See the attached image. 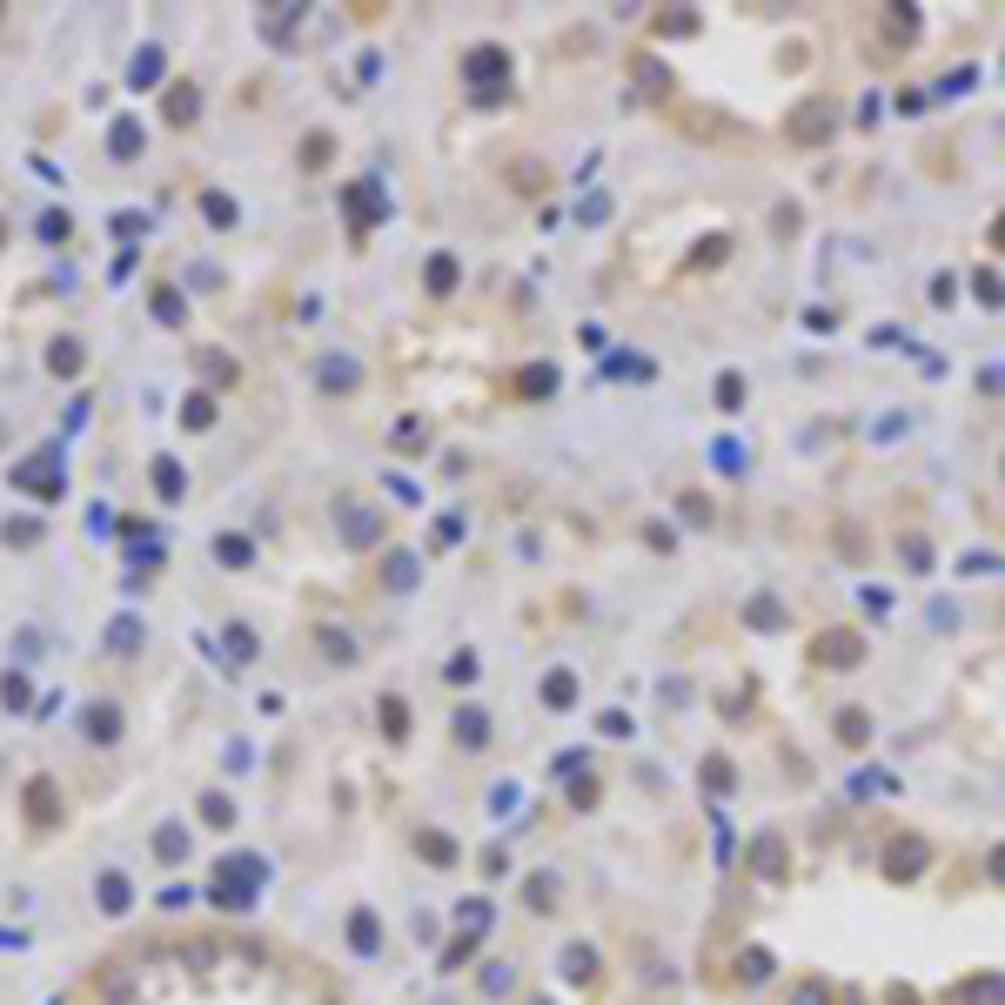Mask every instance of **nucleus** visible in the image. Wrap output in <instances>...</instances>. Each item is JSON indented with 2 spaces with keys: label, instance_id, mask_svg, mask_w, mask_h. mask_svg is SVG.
<instances>
[{
  "label": "nucleus",
  "instance_id": "15",
  "mask_svg": "<svg viewBox=\"0 0 1005 1005\" xmlns=\"http://www.w3.org/2000/svg\"><path fill=\"white\" fill-rule=\"evenodd\" d=\"M7 543H21V550H27V543H41V523H27V516H14V523H7Z\"/></svg>",
  "mask_w": 1005,
  "mask_h": 1005
},
{
  "label": "nucleus",
  "instance_id": "1",
  "mask_svg": "<svg viewBox=\"0 0 1005 1005\" xmlns=\"http://www.w3.org/2000/svg\"><path fill=\"white\" fill-rule=\"evenodd\" d=\"M959 1005H1005V972H979L959 985Z\"/></svg>",
  "mask_w": 1005,
  "mask_h": 1005
},
{
  "label": "nucleus",
  "instance_id": "2",
  "mask_svg": "<svg viewBox=\"0 0 1005 1005\" xmlns=\"http://www.w3.org/2000/svg\"><path fill=\"white\" fill-rule=\"evenodd\" d=\"M141 644H148V624H141V617H114V624H108V650H114V657H134Z\"/></svg>",
  "mask_w": 1005,
  "mask_h": 1005
},
{
  "label": "nucleus",
  "instance_id": "3",
  "mask_svg": "<svg viewBox=\"0 0 1005 1005\" xmlns=\"http://www.w3.org/2000/svg\"><path fill=\"white\" fill-rule=\"evenodd\" d=\"M315 376H322V389H335V396H342V389H356V382H362V369H356L349 356H322V362H315Z\"/></svg>",
  "mask_w": 1005,
  "mask_h": 1005
},
{
  "label": "nucleus",
  "instance_id": "9",
  "mask_svg": "<svg viewBox=\"0 0 1005 1005\" xmlns=\"http://www.w3.org/2000/svg\"><path fill=\"white\" fill-rule=\"evenodd\" d=\"M155 483H161V496H181V463L175 456H155Z\"/></svg>",
  "mask_w": 1005,
  "mask_h": 1005
},
{
  "label": "nucleus",
  "instance_id": "21",
  "mask_svg": "<svg viewBox=\"0 0 1005 1005\" xmlns=\"http://www.w3.org/2000/svg\"><path fill=\"white\" fill-rule=\"evenodd\" d=\"M396 449H423V423H402L396 429Z\"/></svg>",
  "mask_w": 1005,
  "mask_h": 1005
},
{
  "label": "nucleus",
  "instance_id": "10",
  "mask_svg": "<svg viewBox=\"0 0 1005 1005\" xmlns=\"http://www.w3.org/2000/svg\"><path fill=\"white\" fill-rule=\"evenodd\" d=\"M201 208L215 215V228H235V201H228V195H215V188H208V195H201Z\"/></svg>",
  "mask_w": 1005,
  "mask_h": 1005
},
{
  "label": "nucleus",
  "instance_id": "12",
  "mask_svg": "<svg viewBox=\"0 0 1005 1005\" xmlns=\"http://www.w3.org/2000/svg\"><path fill=\"white\" fill-rule=\"evenodd\" d=\"M201 369H208L215 382H235V362H228L222 349H201Z\"/></svg>",
  "mask_w": 1005,
  "mask_h": 1005
},
{
  "label": "nucleus",
  "instance_id": "5",
  "mask_svg": "<svg viewBox=\"0 0 1005 1005\" xmlns=\"http://www.w3.org/2000/svg\"><path fill=\"white\" fill-rule=\"evenodd\" d=\"M563 979L590 985V979H597V952H590V945H570V952H563Z\"/></svg>",
  "mask_w": 1005,
  "mask_h": 1005
},
{
  "label": "nucleus",
  "instance_id": "19",
  "mask_svg": "<svg viewBox=\"0 0 1005 1005\" xmlns=\"http://www.w3.org/2000/svg\"><path fill=\"white\" fill-rule=\"evenodd\" d=\"M88 731H101V737H114V731H121V717H114V711H88Z\"/></svg>",
  "mask_w": 1005,
  "mask_h": 1005
},
{
  "label": "nucleus",
  "instance_id": "14",
  "mask_svg": "<svg viewBox=\"0 0 1005 1005\" xmlns=\"http://www.w3.org/2000/svg\"><path fill=\"white\" fill-rule=\"evenodd\" d=\"M771 979V952H744V985H764Z\"/></svg>",
  "mask_w": 1005,
  "mask_h": 1005
},
{
  "label": "nucleus",
  "instance_id": "13",
  "mask_svg": "<svg viewBox=\"0 0 1005 1005\" xmlns=\"http://www.w3.org/2000/svg\"><path fill=\"white\" fill-rule=\"evenodd\" d=\"M168 121H195V88H175V94H168Z\"/></svg>",
  "mask_w": 1005,
  "mask_h": 1005
},
{
  "label": "nucleus",
  "instance_id": "6",
  "mask_svg": "<svg viewBox=\"0 0 1005 1005\" xmlns=\"http://www.w3.org/2000/svg\"><path fill=\"white\" fill-rule=\"evenodd\" d=\"M215 557H222L228 570H242V563H255V550H248V536L228 530V536H215Z\"/></svg>",
  "mask_w": 1005,
  "mask_h": 1005
},
{
  "label": "nucleus",
  "instance_id": "20",
  "mask_svg": "<svg viewBox=\"0 0 1005 1005\" xmlns=\"http://www.w3.org/2000/svg\"><path fill=\"white\" fill-rule=\"evenodd\" d=\"M41 235H47V242H61V235H67V215H61V208H54V215H41Z\"/></svg>",
  "mask_w": 1005,
  "mask_h": 1005
},
{
  "label": "nucleus",
  "instance_id": "8",
  "mask_svg": "<svg viewBox=\"0 0 1005 1005\" xmlns=\"http://www.w3.org/2000/svg\"><path fill=\"white\" fill-rule=\"evenodd\" d=\"M543 697H550V711H570V697H577V684H570V670H557V677L543 684Z\"/></svg>",
  "mask_w": 1005,
  "mask_h": 1005
},
{
  "label": "nucleus",
  "instance_id": "16",
  "mask_svg": "<svg viewBox=\"0 0 1005 1005\" xmlns=\"http://www.w3.org/2000/svg\"><path fill=\"white\" fill-rule=\"evenodd\" d=\"M134 148H141V128L121 121V128H114V155H134Z\"/></svg>",
  "mask_w": 1005,
  "mask_h": 1005
},
{
  "label": "nucleus",
  "instance_id": "4",
  "mask_svg": "<svg viewBox=\"0 0 1005 1005\" xmlns=\"http://www.w3.org/2000/svg\"><path fill=\"white\" fill-rule=\"evenodd\" d=\"M885 858H892V865H885V871H892V878H918V871H925V865H918V858H925V845H918V838H905V845H892V851H885Z\"/></svg>",
  "mask_w": 1005,
  "mask_h": 1005
},
{
  "label": "nucleus",
  "instance_id": "17",
  "mask_svg": "<svg viewBox=\"0 0 1005 1005\" xmlns=\"http://www.w3.org/2000/svg\"><path fill=\"white\" fill-rule=\"evenodd\" d=\"M449 282H456V262L436 255V262H429V289H449Z\"/></svg>",
  "mask_w": 1005,
  "mask_h": 1005
},
{
  "label": "nucleus",
  "instance_id": "18",
  "mask_svg": "<svg viewBox=\"0 0 1005 1005\" xmlns=\"http://www.w3.org/2000/svg\"><path fill=\"white\" fill-rule=\"evenodd\" d=\"M54 369L74 376V369H81V349H74V342H54Z\"/></svg>",
  "mask_w": 1005,
  "mask_h": 1005
},
{
  "label": "nucleus",
  "instance_id": "11",
  "mask_svg": "<svg viewBox=\"0 0 1005 1005\" xmlns=\"http://www.w3.org/2000/svg\"><path fill=\"white\" fill-rule=\"evenodd\" d=\"M155 81H161V54H155V47H148V54L134 61V88H155Z\"/></svg>",
  "mask_w": 1005,
  "mask_h": 1005
},
{
  "label": "nucleus",
  "instance_id": "7",
  "mask_svg": "<svg viewBox=\"0 0 1005 1005\" xmlns=\"http://www.w3.org/2000/svg\"><path fill=\"white\" fill-rule=\"evenodd\" d=\"M342 536H349V543L376 536V516H369V510H349V503H342Z\"/></svg>",
  "mask_w": 1005,
  "mask_h": 1005
}]
</instances>
